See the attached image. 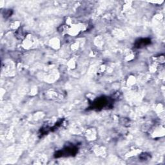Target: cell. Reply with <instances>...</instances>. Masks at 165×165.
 <instances>
[{
	"mask_svg": "<svg viewBox=\"0 0 165 165\" xmlns=\"http://www.w3.org/2000/svg\"><path fill=\"white\" fill-rule=\"evenodd\" d=\"M109 103H108V100L105 97H102L100 98L97 100L93 104V107L95 108H102L103 107H105L107 106Z\"/></svg>",
	"mask_w": 165,
	"mask_h": 165,
	"instance_id": "6da1fadb",
	"label": "cell"
},
{
	"mask_svg": "<svg viewBox=\"0 0 165 165\" xmlns=\"http://www.w3.org/2000/svg\"><path fill=\"white\" fill-rule=\"evenodd\" d=\"M150 43V39H141L135 43V47L137 48H142V47L148 45Z\"/></svg>",
	"mask_w": 165,
	"mask_h": 165,
	"instance_id": "7a4b0ae2",
	"label": "cell"
}]
</instances>
